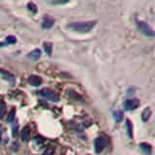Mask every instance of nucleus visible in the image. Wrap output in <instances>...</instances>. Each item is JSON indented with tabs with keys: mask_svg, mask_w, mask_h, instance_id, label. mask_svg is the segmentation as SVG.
<instances>
[{
	"mask_svg": "<svg viewBox=\"0 0 155 155\" xmlns=\"http://www.w3.org/2000/svg\"><path fill=\"white\" fill-rule=\"evenodd\" d=\"M96 24V21H77V23H72L68 25V28L72 29L73 31H76L78 33H87L93 29V27Z\"/></svg>",
	"mask_w": 155,
	"mask_h": 155,
	"instance_id": "f257e3e1",
	"label": "nucleus"
},
{
	"mask_svg": "<svg viewBox=\"0 0 155 155\" xmlns=\"http://www.w3.org/2000/svg\"><path fill=\"white\" fill-rule=\"evenodd\" d=\"M38 94L40 95V96L46 98V99L50 100L51 102H59V100H60V97H59V95L56 93V92H54L53 90H51L50 88H43L41 89V90L38 92Z\"/></svg>",
	"mask_w": 155,
	"mask_h": 155,
	"instance_id": "f03ea898",
	"label": "nucleus"
},
{
	"mask_svg": "<svg viewBox=\"0 0 155 155\" xmlns=\"http://www.w3.org/2000/svg\"><path fill=\"white\" fill-rule=\"evenodd\" d=\"M137 27H138L139 30L142 32L143 34H145V36H147V37H154L155 36V32L153 31V29H152L147 23H145V21L137 20Z\"/></svg>",
	"mask_w": 155,
	"mask_h": 155,
	"instance_id": "7ed1b4c3",
	"label": "nucleus"
},
{
	"mask_svg": "<svg viewBox=\"0 0 155 155\" xmlns=\"http://www.w3.org/2000/svg\"><path fill=\"white\" fill-rule=\"evenodd\" d=\"M140 101H139L138 99H136V98H134V99H128L126 100V101L124 102V109L126 111H134L136 110L139 106H140Z\"/></svg>",
	"mask_w": 155,
	"mask_h": 155,
	"instance_id": "20e7f679",
	"label": "nucleus"
},
{
	"mask_svg": "<svg viewBox=\"0 0 155 155\" xmlns=\"http://www.w3.org/2000/svg\"><path fill=\"white\" fill-rule=\"evenodd\" d=\"M94 145H95V151H96V153H101V152L104 150V148L106 146L105 139L102 137L97 138L96 140H95Z\"/></svg>",
	"mask_w": 155,
	"mask_h": 155,
	"instance_id": "39448f33",
	"label": "nucleus"
},
{
	"mask_svg": "<svg viewBox=\"0 0 155 155\" xmlns=\"http://www.w3.org/2000/svg\"><path fill=\"white\" fill-rule=\"evenodd\" d=\"M66 93L68 96L70 97V99H72L73 101H77V102H81V103H83L84 102V99L83 98V96H81L78 92H76L72 89H69V90L66 91Z\"/></svg>",
	"mask_w": 155,
	"mask_h": 155,
	"instance_id": "423d86ee",
	"label": "nucleus"
},
{
	"mask_svg": "<svg viewBox=\"0 0 155 155\" xmlns=\"http://www.w3.org/2000/svg\"><path fill=\"white\" fill-rule=\"evenodd\" d=\"M28 83L30 85L32 86H35V87H37V86L41 85V83H42V79H41L39 76H30V77L28 78Z\"/></svg>",
	"mask_w": 155,
	"mask_h": 155,
	"instance_id": "0eeeda50",
	"label": "nucleus"
},
{
	"mask_svg": "<svg viewBox=\"0 0 155 155\" xmlns=\"http://www.w3.org/2000/svg\"><path fill=\"white\" fill-rule=\"evenodd\" d=\"M140 148L145 155H150L152 152V147L149 143H140Z\"/></svg>",
	"mask_w": 155,
	"mask_h": 155,
	"instance_id": "6e6552de",
	"label": "nucleus"
},
{
	"mask_svg": "<svg viewBox=\"0 0 155 155\" xmlns=\"http://www.w3.org/2000/svg\"><path fill=\"white\" fill-rule=\"evenodd\" d=\"M53 23H54V20L53 18H51L48 17H45L44 20H43V23H42V27L45 29H50L53 26Z\"/></svg>",
	"mask_w": 155,
	"mask_h": 155,
	"instance_id": "1a4fd4ad",
	"label": "nucleus"
},
{
	"mask_svg": "<svg viewBox=\"0 0 155 155\" xmlns=\"http://www.w3.org/2000/svg\"><path fill=\"white\" fill-rule=\"evenodd\" d=\"M0 74L3 76V78L9 81L10 83L15 84V77L12 74H10V73H8L6 71H3V70H0Z\"/></svg>",
	"mask_w": 155,
	"mask_h": 155,
	"instance_id": "9d476101",
	"label": "nucleus"
},
{
	"mask_svg": "<svg viewBox=\"0 0 155 155\" xmlns=\"http://www.w3.org/2000/svg\"><path fill=\"white\" fill-rule=\"evenodd\" d=\"M28 57L33 61L38 60L41 57V51L39 48H36V50H33L30 53L28 54Z\"/></svg>",
	"mask_w": 155,
	"mask_h": 155,
	"instance_id": "9b49d317",
	"label": "nucleus"
},
{
	"mask_svg": "<svg viewBox=\"0 0 155 155\" xmlns=\"http://www.w3.org/2000/svg\"><path fill=\"white\" fill-rule=\"evenodd\" d=\"M21 139H23V143L28 142V139H29V128L27 126L23 127V131H21Z\"/></svg>",
	"mask_w": 155,
	"mask_h": 155,
	"instance_id": "f8f14e48",
	"label": "nucleus"
},
{
	"mask_svg": "<svg viewBox=\"0 0 155 155\" xmlns=\"http://www.w3.org/2000/svg\"><path fill=\"white\" fill-rule=\"evenodd\" d=\"M43 47L46 51V53L48 54V56L51 55V51H53V44L50 42H44L43 43Z\"/></svg>",
	"mask_w": 155,
	"mask_h": 155,
	"instance_id": "ddd939ff",
	"label": "nucleus"
},
{
	"mask_svg": "<svg viewBox=\"0 0 155 155\" xmlns=\"http://www.w3.org/2000/svg\"><path fill=\"white\" fill-rule=\"evenodd\" d=\"M151 115V111L149 108H145V110H143V111L142 113V119L143 121L146 122L149 119V117H150Z\"/></svg>",
	"mask_w": 155,
	"mask_h": 155,
	"instance_id": "4468645a",
	"label": "nucleus"
},
{
	"mask_svg": "<svg viewBox=\"0 0 155 155\" xmlns=\"http://www.w3.org/2000/svg\"><path fill=\"white\" fill-rule=\"evenodd\" d=\"M126 129H127V134H128L129 138L132 139L133 138V125L129 119L126 120Z\"/></svg>",
	"mask_w": 155,
	"mask_h": 155,
	"instance_id": "2eb2a0df",
	"label": "nucleus"
},
{
	"mask_svg": "<svg viewBox=\"0 0 155 155\" xmlns=\"http://www.w3.org/2000/svg\"><path fill=\"white\" fill-rule=\"evenodd\" d=\"M69 0H47V3L51 5H63L67 4Z\"/></svg>",
	"mask_w": 155,
	"mask_h": 155,
	"instance_id": "dca6fc26",
	"label": "nucleus"
},
{
	"mask_svg": "<svg viewBox=\"0 0 155 155\" xmlns=\"http://www.w3.org/2000/svg\"><path fill=\"white\" fill-rule=\"evenodd\" d=\"M18 132V121H15L12 125V136L14 138H17Z\"/></svg>",
	"mask_w": 155,
	"mask_h": 155,
	"instance_id": "f3484780",
	"label": "nucleus"
},
{
	"mask_svg": "<svg viewBox=\"0 0 155 155\" xmlns=\"http://www.w3.org/2000/svg\"><path fill=\"white\" fill-rule=\"evenodd\" d=\"M27 9H28L32 14H36L37 13V6L35 5L34 3H32V2H29L28 4H27Z\"/></svg>",
	"mask_w": 155,
	"mask_h": 155,
	"instance_id": "a211bd4d",
	"label": "nucleus"
},
{
	"mask_svg": "<svg viewBox=\"0 0 155 155\" xmlns=\"http://www.w3.org/2000/svg\"><path fill=\"white\" fill-rule=\"evenodd\" d=\"M122 116H123V115H122L121 111H115V113H113V118L115 119V121H116V122L121 121Z\"/></svg>",
	"mask_w": 155,
	"mask_h": 155,
	"instance_id": "6ab92c4d",
	"label": "nucleus"
},
{
	"mask_svg": "<svg viewBox=\"0 0 155 155\" xmlns=\"http://www.w3.org/2000/svg\"><path fill=\"white\" fill-rule=\"evenodd\" d=\"M5 111H6V106H5L4 103H0V120L3 118Z\"/></svg>",
	"mask_w": 155,
	"mask_h": 155,
	"instance_id": "aec40b11",
	"label": "nucleus"
},
{
	"mask_svg": "<svg viewBox=\"0 0 155 155\" xmlns=\"http://www.w3.org/2000/svg\"><path fill=\"white\" fill-rule=\"evenodd\" d=\"M15 115H16V109H13V110L10 111L9 116H8V121L13 122L14 119H15Z\"/></svg>",
	"mask_w": 155,
	"mask_h": 155,
	"instance_id": "412c9836",
	"label": "nucleus"
},
{
	"mask_svg": "<svg viewBox=\"0 0 155 155\" xmlns=\"http://www.w3.org/2000/svg\"><path fill=\"white\" fill-rule=\"evenodd\" d=\"M17 42V39H16L15 36H8L6 38V43L7 44H15Z\"/></svg>",
	"mask_w": 155,
	"mask_h": 155,
	"instance_id": "4be33fe9",
	"label": "nucleus"
},
{
	"mask_svg": "<svg viewBox=\"0 0 155 155\" xmlns=\"http://www.w3.org/2000/svg\"><path fill=\"white\" fill-rule=\"evenodd\" d=\"M53 152H54L53 147H48L47 150L45 151L44 155H53Z\"/></svg>",
	"mask_w": 155,
	"mask_h": 155,
	"instance_id": "5701e85b",
	"label": "nucleus"
},
{
	"mask_svg": "<svg viewBox=\"0 0 155 155\" xmlns=\"http://www.w3.org/2000/svg\"><path fill=\"white\" fill-rule=\"evenodd\" d=\"M14 145H15V151H17L18 150V143H14Z\"/></svg>",
	"mask_w": 155,
	"mask_h": 155,
	"instance_id": "b1692460",
	"label": "nucleus"
},
{
	"mask_svg": "<svg viewBox=\"0 0 155 155\" xmlns=\"http://www.w3.org/2000/svg\"><path fill=\"white\" fill-rule=\"evenodd\" d=\"M4 46H5V43H0V48L2 47H4Z\"/></svg>",
	"mask_w": 155,
	"mask_h": 155,
	"instance_id": "393cba45",
	"label": "nucleus"
},
{
	"mask_svg": "<svg viewBox=\"0 0 155 155\" xmlns=\"http://www.w3.org/2000/svg\"><path fill=\"white\" fill-rule=\"evenodd\" d=\"M0 140H1V133H0Z\"/></svg>",
	"mask_w": 155,
	"mask_h": 155,
	"instance_id": "a878e982",
	"label": "nucleus"
}]
</instances>
